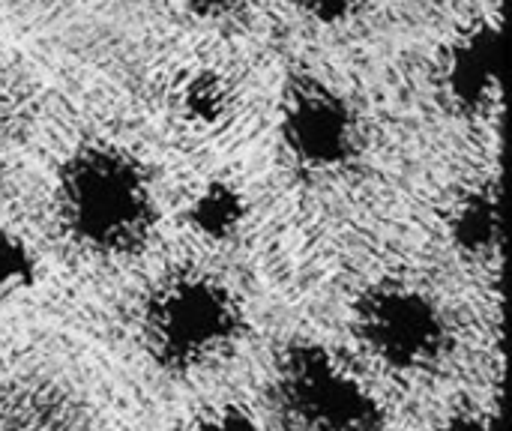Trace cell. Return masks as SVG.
<instances>
[{
    "instance_id": "4fadbf2b",
    "label": "cell",
    "mask_w": 512,
    "mask_h": 431,
    "mask_svg": "<svg viewBox=\"0 0 512 431\" xmlns=\"http://www.w3.org/2000/svg\"><path fill=\"white\" fill-rule=\"evenodd\" d=\"M300 3V9L309 15V18H315L318 24H342V21H348L354 12H357V6H360V0H297Z\"/></svg>"
},
{
    "instance_id": "30bf717a",
    "label": "cell",
    "mask_w": 512,
    "mask_h": 431,
    "mask_svg": "<svg viewBox=\"0 0 512 431\" xmlns=\"http://www.w3.org/2000/svg\"><path fill=\"white\" fill-rule=\"evenodd\" d=\"M189 222L201 237H207L213 243H225L243 228L246 201L234 186L210 183L195 195V201L189 207Z\"/></svg>"
},
{
    "instance_id": "8fae6325",
    "label": "cell",
    "mask_w": 512,
    "mask_h": 431,
    "mask_svg": "<svg viewBox=\"0 0 512 431\" xmlns=\"http://www.w3.org/2000/svg\"><path fill=\"white\" fill-rule=\"evenodd\" d=\"M33 123V99L15 78L0 75V156L15 150Z\"/></svg>"
},
{
    "instance_id": "7a4b0ae2",
    "label": "cell",
    "mask_w": 512,
    "mask_h": 431,
    "mask_svg": "<svg viewBox=\"0 0 512 431\" xmlns=\"http://www.w3.org/2000/svg\"><path fill=\"white\" fill-rule=\"evenodd\" d=\"M141 333L162 369L192 372L216 360L237 339L240 306L210 276H174L150 294Z\"/></svg>"
},
{
    "instance_id": "5bb4252c",
    "label": "cell",
    "mask_w": 512,
    "mask_h": 431,
    "mask_svg": "<svg viewBox=\"0 0 512 431\" xmlns=\"http://www.w3.org/2000/svg\"><path fill=\"white\" fill-rule=\"evenodd\" d=\"M198 426H207V429H225V431H252L258 429V423L249 417V411H243V408H222L219 411V420H204V423H198Z\"/></svg>"
},
{
    "instance_id": "277c9868",
    "label": "cell",
    "mask_w": 512,
    "mask_h": 431,
    "mask_svg": "<svg viewBox=\"0 0 512 431\" xmlns=\"http://www.w3.org/2000/svg\"><path fill=\"white\" fill-rule=\"evenodd\" d=\"M363 345L396 372L435 366L450 345V324L441 306L408 285H378L357 303Z\"/></svg>"
},
{
    "instance_id": "52a82bcc",
    "label": "cell",
    "mask_w": 512,
    "mask_h": 431,
    "mask_svg": "<svg viewBox=\"0 0 512 431\" xmlns=\"http://www.w3.org/2000/svg\"><path fill=\"white\" fill-rule=\"evenodd\" d=\"M84 405L57 381L18 378L0 390V429H81Z\"/></svg>"
},
{
    "instance_id": "9c48e42d",
    "label": "cell",
    "mask_w": 512,
    "mask_h": 431,
    "mask_svg": "<svg viewBox=\"0 0 512 431\" xmlns=\"http://www.w3.org/2000/svg\"><path fill=\"white\" fill-rule=\"evenodd\" d=\"M234 84L225 78V72L201 66L186 72L177 81L174 90V108L177 114L198 129H219L222 123H228L231 111H234Z\"/></svg>"
},
{
    "instance_id": "9a60e30c",
    "label": "cell",
    "mask_w": 512,
    "mask_h": 431,
    "mask_svg": "<svg viewBox=\"0 0 512 431\" xmlns=\"http://www.w3.org/2000/svg\"><path fill=\"white\" fill-rule=\"evenodd\" d=\"M192 12L207 15V18H222V15H234L240 12L249 0H183Z\"/></svg>"
},
{
    "instance_id": "7c38bea8",
    "label": "cell",
    "mask_w": 512,
    "mask_h": 431,
    "mask_svg": "<svg viewBox=\"0 0 512 431\" xmlns=\"http://www.w3.org/2000/svg\"><path fill=\"white\" fill-rule=\"evenodd\" d=\"M33 282H36V255L21 237L0 231V300L30 288Z\"/></svg>"
},
{
    "instance_id": "6da1fadb",
    "label": "cell",
    "mask_w": 512,
    "mask_h": 431,
    "mask_svg": "<svg viewBox=\"0 0 512 431\" xmlns=\"http://www.w3.org/2000/svg\"><path fill=\"white\" fill-rule=\"evenodd\" d=\"M54 198L69 237L99 255H132L156 228L150 177L114 144L78 147L60 165Z\"/></svg>"
},
{
    "instance_id": "8992f818",
    "label": "cell",
    "mask_w": 512,
    "mask_h": 431,
    "mask_svg": "<svg viewBox=\"0 0 512 431\" xmlns=\"http://www.w3.org/2000/svg\"><path fill=\"white\" fill-rule=\"evenodd\" d=\"M444 93L462 114H486L501 93V30L489 21L462 33L444 60Z\"/></svg>"
},
{
    "instance_id": "3957f363",
    "label": "cell",
    "mask_w": 512,
    "mask_h": 431,
    "mask_svg": "<svg viewBox=\"0 0 512 431\" xmlns=\"http://www.w3.org/2000/svg\"><path fill=\"white\" fill-rule=\"evenodd\" d=\"M273 408L282 429L378 431L387 426L378 399L315 342H294L279 357Z\"/></svg>"
},
{
    "instance_id": "5b68a950",
    "label": "cell",
    "mask_w": 512,
    "mask_h": 431,
    "mask_svg": "<svg viewBox=\"0 0 512 431\" xmlns=\"http://www.w3.org/2000/svg\"><path fill=\"white\" fill-rule=\"evenodd\" d=\"M282 141L303 165L333 171L354 162L363 129L354 105L333 84L294 72L282 90Z\"/></svg>"
},
{
    "instance_id": "ba28073f",
    "label": "cell",
    "mask_w": 512,
    "mask_h": 431,
    "mask_svg": "<svg viewBox=\"0 0 512 431\" xmlns=\"http://www.w3.org/2000/svg\"><path fill=\"white\" fill-rule=\"evenodd\" d=\"M453 243L468 258H492L504 243V216L495 186H480L468 192L450 219Z\"/></svg>"
}]
</instances>
